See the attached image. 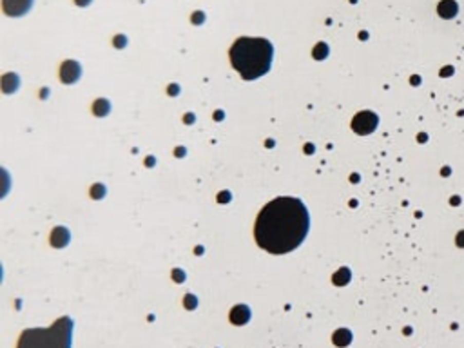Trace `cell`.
<instances>
[{"label":"cell","mask_w":464,"mask_h":348,"mask_svg":"<svg viewBox=\"0 0 464 348\" xmlns=\"http://www.w3.org/2000/svg\"><path fill=\"white\" fill-rule=\"evenodd\" d=\"M310 218L305 203L290 196H280L257 214L254 236L257 245L270 254H287L307 237Z\"/></svg>","instance_id":"cell-1"},{"label":"cell","mask_w":464,"mask_h":348,"mask_svg":"<svg viewBox=\"0 0 464 348\" xmlns=\"http://www.w3.org/2000/svg\"><path fill=\"white\" fill-rule=\"evenodd\" d=\"M274 47L267 39L242 36L230 47V62L245 80H256L269 73Z\"/></svg>","instance_id":"cell-2"},{"label":"cell","mask_w":464,"mask_h":348,"mask_svg":"<svg viewBox=\"0 0 464 348\" xmlns=\"http://www.w3.org/2000/svg\"><path fill=\"white\" fill-rule=\"evenodd\" d=\"M73 319L60 318L47 328H27L20 334L16 348H71Z\"/></svg>","instance_id":"cell-3"},{"label":"cell","mask_w":464,"mask_h":348,"mask_svg":"<svg viewBox=\"0 0 464 348\" xmlns=\"http://www.w3.org/2000/svg\"><path fill=\"white\" fill-rule=\"evenodd\" d=\"M377 123H379V120H377V115L372 111H361L357 113L356 116H354L352 120V129L356 131L357 134H370L376 131Z\"/></svg>","instance_id":"cell-4"},{"label":"cell","mask_w":464,"mask_h":348,"mask_svg":"<svg viewBox=\"0 0 464 348\" xmlns=\"http://www.w3.org/2000/svg\"><path fill=\"white\" fill-rule=\"evenodd\" d=\"M82 77V67L78 62L75 60H67L62 64L60 67V80L64 84H77Z\"/></svg>","instance_id":"cell-5"},{"label":"cell","mask_w":464,"mask_h":348,"mask_svg":"<svg viewBox=\"0 0 464 348\" xmlns=\"http://www.w3.org/2000/svg\"><path fill=\"white\" fill-rule=\"evenodd\" d=\"M33 0H2V9L8 16H22L31 9Z\"/></svg>","instance_id":"cell-6"},{"label":"cell","mask_w":464,"mask_h":348,"mask_svg":"<svg viewBox=\"0 0 464 348\" xmlns=\"http://www.w3.org/2000/svg\"><path fill=\"white\" fill-rule=\"evenodd\" d=\"M230 321L234 325H247L250 321V308L247 305H236L230 310Z\"/></svg>","instance_id":"cell-7"},{"label":"cell","mask_w":464,"mask_h":348,"mask_svg":"<svg viewBox=\"0 0 464 348\" xmlns=\"http://www.w3.org/2000/svg\"><path fill=\"white\" fill-rule=\"evenodd\" d=\"M69 240H71V234L65 227H57V229L51 232V245L57 247V249L65 247L69 243Z\"/></svg>","instance_id":"cell-8"},{"label":"cell","mask_w":464,"mask_h":348,"mask_svg":"<svg viewBox=\"0 0 464 348\" xmlns=\"http://www.w3.org/2000/svg\"><path fill=\"white\" fill-rule=\"evenodd\" d=\"M332 341H334V344H338V346H348V344L352 343V332L346 328L336 330L334 336H332Z\"/></svg>","instance_id":"cell-9"},{"label":"cell","mask_w":464,"mask_h":348,"mask_svg":"<svg viewBox=\"0 0 464 348\" xmlns=\"http://www.w3.org/2000/svg\"><path fill=\"white\" fill-rule=\"evenodd\" d=\"M439 13H441V16H444V19H452V16L457 13L455 2H453V0H442L441 4H439Z\"/></svg>","instance_id":"cell-10"},{"label":"cell","mask_w":464,"mask_h":348,"mask_svg":"<svg viewBox=\"0 0 464 348\" xmlns=\"http://www.w3.org/2000/svg\"><path fill=\"white\" fill-rule=\"evenodd\" d=\"M332 281H334L336 285H339V287H343V285H346L350 281V270L346 267L339 268L338 272H336L334 276H332Z\"/></svg>","instance_id":"cell-11"},{"label":"cell","mask_w":464,"mask_h":348,"mask_svg":"<svg viewBox=\"0 0 464 348\" xmlns=\"http://www.w3.org/2000/svg\"><path fill=\"white\" fill-rule=\"evenodd\" d=\"M109 111H111V105H109L107 100H96L95 105H92V113L96 116H105Z\"/></svg>","instance_id":"cell-12"},{"label":"cell","mask_w":464,"mask_h":348,"mask_svg":"<svg viewBox=\"0 0 464 348\" xmlns=\"http://www.w3.org/2000/svg\"><path fill=\"white\" fill-rule=\"evenodd\" d=\"M326 54H328V47H326V44H318V46L314 47V58L315 60H323V58H326Z\"/></svg>","instance_id":"cell-13"},{"label":"cell","mask_w":464,"mask_h":348,"mask_svg":"<svg viewBox=\"0 0 464 348\" xmlns=\"http://www.w3.org/2000/svg\"><path fill=\"white\" fill-rule=\"evenodd\" d=\"M104 194H105V187H104V185L98 184V185H95V187L91 189V196H92V198H95V199L104 198Z\"/></svg>","instance_id":"cell-14"},{"label":"cell","mask_w":464,"mask_h":348,"mask_svg":"<svg viewBox=\"0 0 464 348\" xmlns=\"http://www.w3.org/2000/svg\"><path fill=\"white\" fill-rule=\"evenodd\" d=\"M196 303H198V299L194 298V296H185V306L187 308H196Z\"/></svg>","instance_id":"cell-15"},{"label":"cell","mask_w":464,"mask_h":348,"mask_svg":"<svg viewBox=\"0 0 464 348\" xmlns=\"http://www.w3.org/2000/svg\"><path fill=\"white\" fill-rule=\"evenodd\" d=\"M203 20H205V15L203 13H200V11L194 13V16H192V22L194 24H200V22H203Z\"/></svg>","instance_id":"cell-16"},{"label":"cell","mask_w":464,"mask_h":348,"mask_svg":"<svg viewBox=\"0 0 464 348\" xmlns=\"http://www.w3.org/2000/svg\"><path fill=\"white\" fill-rule=\"evenodd\" d=\"M173 278L178 281V283H181V281L185 280V276H183V272H181V270H174L173 272Z\"/></svg>","instance_id":"cell-17"},{"label":"cell","mask_w":464,"mask_h":348,"mask_svg":"<svg viewBox=\"0 0 464 348\" xmlns=\"http://www.w3.org/2000/svg\"><path fill=\"white\" fill-rule=\"evenodd\" d=\"M115 46L123 47V46H125V39H123V36H118V39H115Z\"/></svg>","instance_id":"cell-18"},{"label":"cell","mask_w":464,"mask_h":348,"mask_svg":"<svg viewBox=\"0 0 464 348\" xmlns=\"http://www.w3.org/2000/svg\"><path fill=\"white\" fill-rule=\"evenodd\" d=\"M75 2H77L78 6H87V4H91V0H75Z\"/></svg>","instance_id":"cell-19"},{"label":"cell","mask_w":464,"mask_h":348,"mask_svg":"<svg viewBox=\"0 0 464 348\" xmlns=\"http://www.w3.org/2000/svg\"><path fill=\"white\" fill-rule=\"evenodd\" d=\"M230 196H229V192H223L221 196H219V202H227V199H229Z\"/></svg>","instance_id":"cell-20"},{"label":"cell","mask_w":464,"mask_h":348,"mask_svg":"<svg viewBox=\"0 0 464 348\" xmlns=\"http://www.w3.org/2000/svg\"><path fill=\"white\" fill-rule=\"evenodd\" d=\"M214 118H216V120H221V118H223V116H221V113H216V115H214Z\"/></svg>","instance_id":"cell-21"},{"label":"cell","mask_w":464,"mask_h":348,"mask_svg":"<svg viewBox=\"0 0 464 348\" xmlns=\"http://www.w3.org/2000/svg\"><path fill=\"white\" fill-rule=\"evenodd\" d=\"M192 120H194V118H192V115H187V118H185V122H192Z\"/></svg>","instance_id":"cell-22"},{"label":"cell","mask_w":464,"mask_h":348,"mask_svg":"<svg viewBox=\"0 0 464 348\" xmlns=\"http://www.w3.org/2000/svg\"><path fill=\"white\" fill-rule=\"evenodd\" d=\"M460 243H462V245H464V234H462V236H460Z\"/></svg>","instance_id":"cell-23"}]
</instances>
